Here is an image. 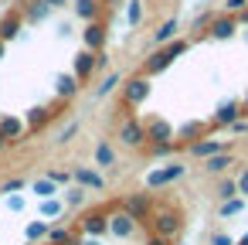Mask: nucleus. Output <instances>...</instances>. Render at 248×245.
<instances>
[{
    "label": "nucleus",
    "instance_id": "obj_1",
    "mask_svg": "<svg viewBox=\"0 0 248 245\" xmlns=\"http://www.w3.org/2000/svg\"><path fill=\"white\" fill-rule=\"evenodd\" d=\"M184 51H187V41H173L170 48H163V51L150 55V58L143 62V72H146V75H156V72L170 68V65H173V58H177V55H184Z\"/></svg>",
    "mask_w": 248,
    "mask_h": 245
},
{
    "label": "nucleus",
    "instance_id": "obj_2",
    "mask_svg": "<svg viewBox=\"0 0 248 245\" xmlns=\"http://www.w3.org/2000/svg\"><path fill=\"white\" fill-rule=\"evenodd\" d=\"M184 163L180 160H173V163H167V167H160V170H153L150 177H146V187L150 191H156V187H167V184H173V180H180L184 177Z\"/></svg>",
    "mask_w": 248,
    "mask_h": 245
},
{
    "label": "nucleus",
    "instance_id": "obj_3",
    "mask_svg": "<svg viewBox=\"0 0 248 245\" xmlns=\"http://www.w3.org/2000/svg\"><path fill=\"white\" fill-rule=\"evenodd\" d=\"M136 225H140V221H136V218H133L126 208L109 214V235H116V238H129V235L136 231Z\"/></svg>",
    "mask_w": 248,
    "mask_h": 245
},
{
    "label": "nucleus",
    "instance_id": "obj_4",
    "mask_svg": "<svg viewBox=\"0 0 248 245\" xmlns=\"http://www.w3.org/2000/svg\"><path fill=\"white\" fill-rule=\"evenodd\" d=\"M119 140H123L126 147H140V143H146V126H143L136 116H129V119L119 126Z\"/></svg>",
    "mask_w": 248,
    "mask_h": 245
},
{
    "label": "nucleus",
    "instance_id": "obj_5",
    "mask_svg": "<svg viewBox=\"0 0 248 245\" xmlns=\"http://www.w3.org/2000/svg\"><path fill=\"white\" fill-rule=\"evenodd\" d=\"M153 231H156L160 238H173V235L180 231V214H177V211H156Z\"/></svg>",
    "mask_w": 248,
    "mask_h": 245
},
{
    "label": "nucleus",
    "instance_id": "obj_6",
    "mask_svg": "<svg viewBox=\"0 0 248 245\" xmlns=\"http://www.w3.org/2000/svg\"><path fill=\"white\" fill-rule=\"evenodd\" d=\"M72 180H75L78 187H92V191H102V187H106V177H102L99 170H92V167H75V170H72Z\"/></svg>",
    "mask_w": 248,
    "mask_h": 245
},
{
    "label": "nucleus",
    "instance_id": "obj_7",
    "mask_svg": "<svg viewBox=\"0 0 248 245\" xmlns=\"http://www.w3.org/2000/svg\"><path fill=\"white\" fill-rule=\"evenodd\" d=\"M82 235H92V238L109 235V214H102V211L85 214V221H82Z\"/></svg>",
    "mask_w": 248,
    "mask_h": 245
},
{
    "label": "nucleus",
    "instance_id": "obj_8",
    "mask_svg": "<svg viewBox=\"0 0 248 245\" xmlns=\"http://www.w3.org/2000/svg\"><path fill=\"white\" fill-rule=\"evenodd\" d=\"M24 130H28L24 119H17V116H4V119H0V147L11 143V140H21Z\"/></svg>",
    "mask_w": 248,
    "mask_h": 245
},
{
    "label": "nucleus",
    "instance_id": "obj_9",
    "mask_svg": "<svg viewBox=\"0 0 248 245\" xmlns=\"http://www.w3.org/2000/svg\"><path fill=\"white\" fill-rule=\"evenodd\" d=\"M92 72H95V51H89V48H85V51H78V55H75L72 75H75L78 82H85V79H89Z\"/></svg>",
    "mask_w": 248,
    "mask_h": 245
},
{
    "label": "nucleus",
    "instance_id": "obj_10",
    "mask_svg": "<svg viewBox=\"0 0 248 245\" xmlns=\"http://www.w3.org/2000/svg\"><path fill=\"white\" fill-rule=\"evenodd\" d=\"M146 140L167 143V140H173V126H170L167 119H150V123H146Z\"/></svg>",
    "mask_w": 248,
    "mask_h": 245
},
{
    "label": "nucleus",
    "instance_id": "obj_11",
    "mask_svg": "<svg viewBox=\"0 0 248 245\" xmlns=\"http://www.w3.org/2000/svg\"><path fill=\"white\" fill-rule=\"evenodd\" d=\"M221 150H228L224 140H197V143H190V153L201 157V160H207V157H214V153H221Z\"/></svg>",
    "mask_w": 248,
    "mask_h": 245
},
{
    "label": "nucleus",
    "instance_id": "obj_12",
    "mask_svg": "<svg viewBox=\"0 0 248 245\" xmlns=\"http://www.w3.org/2000/svg\"><path fill=\"white\" fill-rule=\"evenodd\" d=\"M238 116H241V106H238L234 99H231V102H221L217 113H214V126H231Z\"/></svg>",
    "mask_w": 248,
    "mask_h": 245
},
{
    "label": "nucleus",
    "instance_id": "obj_13",
    "mask_svg": "<svg viewBox=\"0 0 248 245\" xmlns=\"http://www.w3.org/2000/svg\"><path fill=\"white\" fill-rule=\"evenodd\" d=\"M126 211H129L136 221H143V218L150 214V194H129V197H126Z\"/></svg>",
    "mask_w": 248,
    "mask_h": 245
},
{
    "label": "nucleus",
    "instance_id": "obj_14",
    "mask_svg": "<svg viewBox=\"0 0 248 245\" xmlns=\"http://www.w3.org/2000/svg\"><path fill=\"white\" fill-rule=\"evenodd\" d=\"M146 96H150V82H146V79H133V82L126 85V102H129V106H140Z\"/></svg>",
    "mask_w": 248,
    "mask_h": 245
},
{
    "label": "nucleus",
    "instance_id": "obj_15",
    "mask_svg": "<svg viewBox=\"0 0 248 245\" xmlns=\"http://www.w3.org/2000/svg\"><path fill=\"white\" fill-rule=\"evenodd\" d=\"M75 92H78V79H75V75L65 72V75L55 79V96H58V99H72Z\"/></svg>",
    "mask_w": 248,
    "mask_h": 245
},
{
    "label": "nucleus",
    "instance_id": "obj_16",
    "mask_svg": "<svg viewBox=\"0 0 248 245\" xmlns=\"http://www.w3.org/2000/svg\"><path fill=\"white\" fill-rule=\"evenodd\" d=\"M231 163H234V157H231L228 150H221V153H214V157L204 160V170H207V174H224Z\"/></svg>",
    "mask_w": 248,
    "mask_h": 245
},
{
    "label": "nucleus",
    "instance_id": "obj_17",
    "mask_svg": "<svg viewBox=\"0 0 248 245\" xmlns=\"http://www.w3.org/2000/svg\"><path fill=\"white\" fill-rule=\"evenodd\" d=\"M234 34V21L231 17H214L211 21V38L214 41H224V38H231Z\"/></svg>",
    "mask_w": 248,
    "mask_h": 245
},
{
    "label": "nucleus",
    "instance_id": "obj_18",
    "mask_svg": "<svg viewBox=\"0 0 248 245\" xmlns=\"http://www.w3.org/2000/svg\"><path fill=\"white\" fill-rule=\"evenodd\" d=\"M85 45H89V51H99V48L106 45V28L92 21V24L85 28Z\"/></svg>",
    "mask_w": 248,
    "mask_h": 245
},
{
    "label": "nucleus",
    "instance_id": "obj_19",
    "mask_svg": "<svg viewBox=\"0 0 248 245\" xmlns=\"http://www.w3.org/2000/svg\"><path fill=\"white\" fill-rule=\"evenodd\" d=\"M48 228H51V221H45V218H41V221H28V225H24V238H28V242H41V238L48 235Z\"/></svg>",
    "mask_w": 248,
    "mask_h": 245
},
{
    "label": "nucleus",
    "instance_id": "obj_20",
    "mask_svg": "<svg viewBox=\"0 0 248 245\" xmlns=\"http://www.w3.org/2000/svg\"><path fill=\"white\" fill-rule=\"evenodd\" d=\"M62 211H65V204L58 201V194H55V197H41V218H45V221L58 218Z\"/></svg>",
    "mask_w": 248,
    "mask_h": 245
},
{
    "label": "nucleus",
    "instance_id": "obj_21",
    "mask_svg": "<svg viewBox=\"0 0 248 245\" xmlns=\"http://www.w3.org/2000/svg\"><path fill=\"white\" fill-rule=\"evenodd\" d=\"M245 211V197L238 194V197H228V201H221V218H234V214H241Z\"/></svg>",
    "mask_w": 248,
    "mask_h": 245
},
{
    "label": "nucleus",
    "instance_id": "obj_22",
    "mask_svg": "<svg viewBox=\"0 0 248 245\" xmlns=\"http://www.w3.org/2000/svg\"><path fill=\"white\" fill-rule=\"evenodd\" d=\"M17 28H21V17L17 14H7L4 21H0V41H11L17 34Z\"/></svg>",
    "mask_w": 248,
    "mask_h": 245
},
{
    "label": "nucleus",
    "instance_id": "obj_23",
    "mask_svg": "<svg viewBox=\"0 0 248 245\" xmlns=\"http://www.w3.org/2000/svg\"><path fill=\"white\" fill-rule=\"evenodd\" d=\"M48 116H51V113H48L45 106H34V109L28 113V119H24V126H28V130H38V126H45V123H48Z\"/></svg>",
    "mask_w": 248,
    "mask_h": 245
},
{
    "label": "nucleus",
    "instance_id": "obj_24",
    "mask_svg": "<svg viewBox=\"0 0 248 245\" xmlns=\"http://www.w3.org/2000/svg\"><path fill=\"white\" fill-rule=\"evenodd\" d=\"M95 163H99V167H116V150H112L109 143H99V147H95Z\"/></svg>",
    "mask_w": 248,
    "mask_h": 245
},
{
    "label": "nucleus",
    "instance_id": "obj_25",
    "mask_svg": "<svg viewBox=\"0 0 248 245\" xmlns=\"http://www.w3.org/2000/svg\"><path fill=\"white\" fill-rule=\"evenodd\" d=\"M31 194H38V197H55V194H58V184L48 180V177H41V180L31 184Z\"/></svg>",
    "mask_w": 248,
    "mask_h": 245
},
{
    "label": "nucleus",
    "instance_id": "obj_26",
    "mask_svg": "<svg viewBox=\"0 0 248 245\" xmlns=\"http://www.w3.org/2000/svg\"><path fill=\"white\" fill-rule=\"evenodd\" d=\"M45 238H48L51 245H68V242H72V231H68V228H62V225H51Z\"/></svg>",
    "mask_w": 248,
    "mask_h": 245
},
{
    "label": "nucleus",
    "instance_id": "obj_27",
    "mask_svg": "<svg viewBox=\"0 0 248 245\" xmlns=\"http://www.w3.org/2000/svg\"><path fill=\"white\" fill-rule=\"evenodd\" d=\"M75 14H78L82 21H95V14H99L95 0H75Z\"/></svg>",
    "mask_w": 248,
    "mask_h": 245
},
{
    "label": "nucleus",
    "instance_id": "obj_28",
    "mask_svg": "<svg viewBox=\"0 0 248 245\" xmlns=\"http://www.w3.org/2000/svg\"><path fill=\"white\" fill-rule=\"evenodd\" d=\"M48 11H51L48 0H34L31 11H28V21H31V24H38V21H45V17H48Z\"/></svg>",
    "mask_w": 248,
    "mask_h": 245
},
{
    "label": "nucleus",
    "instance_id": "obj_29",
    "mask_svg": "<svg viewBox=\"0 0 248 245\" xmlns=\"http://www.w3.org/2000/svg\"><path fill=\"white\" fill-rule=\"evenodd\" d=\"M173 34H177V21H167V24H160V31L153 34V41L156 45H167V41H173Z\"/></svg>",
    "mask_w": 248,
    "mask_h": 245
},
{
    "label": "nucleus",
    "instance_id": "obj_30",
    "mask_svg": "<svg viewBox=\"0 0 248 245\" xmlns=\"http://www.w3.org/2000/svg\"><path fill=\"white\" fill-rule=\"evenodd\" d=\"M65 204H68V208H82V204H85V187L75 184L72 191H65Z\"/></svg>",
    "mask_w": 248,
    "mask_h": 245
},
{
    "label": "nucleus",
    "instance_id": "obj_31",
    "mask_svg": "<svg viewBox=\"0 0 248 245\" xmlns=\"http://www.w3.org/2000/svg\"><path fill=\"white\" fill-rule=\"evenodd\" d=\"M228 197H238V184L234 180H221L217 184V201H228Z\"/></svg>",
    "mask_w": 248,
    "mask_h": 245
},
{
    "label": "nucleus",
    "instance_id": "obj_32",
    "mask_svg": "<svg viewBox=\"0 0 248 245\" xmlns=\"http://www.w3.org/2000/svg\"><path fill=\"white\" fill-rule=\"evenodd\" d=\"M126 21L136 28L140 21H143V4H140V0H129V11H126Z\"/></svg>",
    "mask_w": 248,
    "mask_h": 245
},
{
    "label": "nucleus",
    "instance_id": "obj_33",
    "mask_svg": "<svg viewBox=\"0 0 248 245\" xmlns=\"http://www.w3.org/2000/svg\"><path fill=\"white\" fill-rule=\"evenodd\" d=\"M116 85H119V72H109V79H106V82L99 85V96H109V92H112Z\"/></svg>",
    "mask_w": 248,
    "mask_h": 245
},
{
    "label": "nucleus",
    "instance_id": "obj_34",
    "mask_svg": "<svg viewBox=\"0 0 248 245\" xmlns=\"http://www.w3.org/2000/svg\"><path fill=\"white\" fill-rule=\"evenodd\" d=\"M24 204H28V197H24V194H17V191L7 197V211H24Z\"/></svg>",
    "mask_w": 248,
    "mask_h": 245
},
{
    "label": "nucleus",
    "instance_id": "obj_35",
    "mask_svg": "<svg viewBox=\"0 0 248 245\" xmlns=\"http://www.w3.org/2000/svg\"><path fill=\"white\" fill-rule=\"evenodd\" d=\"M21 187H24V180L14 177V180H4V184H0V194H14V191H21Z\"/></svg>",
    "mask_w": 248,
    "mask_h": 245
},
{
    "label": "nucleus",
    "instance_id": "obj_36",
    "mask_svg": "<svg viewBox=\"0 0 248 245\" xmlns=\"http://www.w3.org/2000/svg\"><path fill=\"white\" fill-rule=\"evenodd\" d=\"M45 177H48V180H55V184H58V187H62V184H68V180H72V174H65V170H48V174H45Z\"/></svg>",
    "mask_w": 248,
    "mask_h": 245
},
{
    "label": "nucleus",
    "instance_id": "obj_37",
    "mask_svg": "<svg viewBox=\"0 0 248 245\" xmlns=\"http://www.w3.org/2000/svg\"><path fill=\"white\" fill-rule=\"evenodd\" d=\"M245 7H248V0H224V11L228 14H241Z\"/></svg>",
    "mask_w": 248,
    "mask_h": 245
},
{
    "label": "nucleus",
    "instance_id": "obj_38",
    "mask_svg": "<svg viewBox=\"0 0 248 245\" xmlns=\"http://www.w3.org/2000/svg\"><path fill=\"white\" fill-rule=\"evenodd\" d=\"M75 133H78V123H68V126H65V130L58 133V143H68V140H72Z\"/></svg>",
    "mask_w": 248,
    "mask_h": 245
},
{
    "label": "nucleus",
    "instance_id": "obj_39",
    "mask_svg": "<svg viewBox=\"0 0 248 245\" xmlns=\"http://www.w3.org/2000/svg\"><path fill=\"white\" fill-rule=\"evenodd\" d=\"M211 245H234V238H231L228 231H214V238H211Z\"/></svg>",
    "mask_w": 248,
    "mask_h": 245
},
{
    "label": "nucleus",
    "instance_id": "obj_40",
    "mask_svg": "<svg viewBox=\"0 0 248 245\" xmlns=\"http://www.w3.org/2000/svg\"><path fill=\"white\" fill-rule=\"evenodd\" d=\"M234 184H238V194H241V197H248V170H245V174H241Z\"/></svg>",
    "mask_w": 248,
    "mask_h": 245
},
{
    "label": "nucleus",
    "instance_id": "obj_41",
    "mask_svg": "<svg viewBox=\"0 0 248 245\" xmlns=\"http://www.w3.org/2000/svg\"><path fill=\"white\" fill-rule=\"evenodd\" d=\"M201 133V126L197 123H187V126H180V136H197Z\"/></svg>",
    "mask_w": 248,
    "mask_h": 245
},
{
    "label": "nucleus",
    "instance_id": "obj_42",
    "mask_svg": "<svg viewBox=\"0 0 248 245\" xmlns=\"http://www.w3.org/2000/svg\"><path fill=\"white\" fill-rule=\"evenodd\" d=\"M82 245H102V242H99V238H92V235H85V238H82Z\"/></svg>",
    "mask_w": 248,
    "mask_h": 245
},
{
    "label": "nucleus",
    "instance_id": "obj_43",
    "mask_svg": "<svg viewBox=\"0 0 248 245\" xmlns=\"http://www.w3.org/2000/svg\"><path fill=\"white\" fill-rule=\"evenodd\" d=\"M150 245H167V238H160V235H153V238H150Z\"/></svg>",
    "mask_w": 248,
    "mask_h": 245
},
{
    "label": "nucleus",
    "instance_id": "obj_44",
    "mask_svg": "<svg viewBox=\"0 0 248 245\" xmlns=\"http://www.w3.org/2000/svg\"><path fill=\"white\" fill-rule=\"evenodd\" d=\"M48 4H51V7H65V4H68V0H48Z\"/></svg>",
    "mask_w": 248,
    "mask_h": 245
},
{
    "label": "nucleus",
    "instance_id": "obj_45",
    "mask_svg": "<svg viewBox=\"0 0 248 245\" xmlns=\"http://www.w3.org/2000/svg\"><path fill=\"white\" fill-rule=\"evenodd\" d=\"M234 245H248V231H245V235H241V238H238Z\"/></svg>",
    "mask_w": 248,
    "mask_h": 245
},
{
    "label": "nucleus",
    "instance_id": "obj_46",
    "mask_svg": "<svg viewBox=\"0 0 248 245\" xmlns=\"http://www.w3.org/2000/svg\"><path fill=\"white\" fill-rule=\"evenodd\" d=\"M0 58H4V41H0Z\"/></svg>",
    "mask_w": 248,
    "mask_h": 245
},
{
    "label": "nucleus",
    "instance_id": "obj_47",
    "mask_svg": "<svg viewBox=\"0 0 248 245\" xmlns=\"http://www.w3.org/2000/svg\"><path fill=\"white\" fill-rule=\"evenodd\" d=\"M245 113H248V96H245Z\"/></svg>",
    "mask_w": 248,
    "mask_h": 245
},
{
    "label": "nucleus",
    "instance_id": "obj_48",
    "mask_svg": "<svg viewBox=\"0 0 248 245\" xmlns=\"http://www.w3.org/2000/svg\"><path fill=\"white\" fill-rule=\"evenodd\" d=\"M68 245H75V242H68Z\"/></svg>",
    "mask_w": 248,
    "mask_h": 245
}]
</instances>
